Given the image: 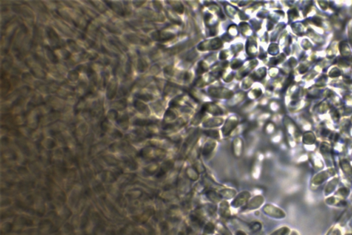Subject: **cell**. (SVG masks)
Wrapping results in <instances>:
<instances>
[{
	"label": "cell",
	"instance_id": "1",
	"mask_svg": "<svg viewBox=\"0 0 352 235\" xmlns=\"http://www.w3.org/2000/svg\"><path fill=\"white\" fill-rule=\"evenodd\" d=\"M251 197V193L248 191H243L240 192L237 196H236L235 199H234L233 201H232L231 205L233 208H239L241 206L245 205L246 203L248 201V200Z\"/></svg>",
	"mask_w": 352,
	"mask_h": 235
},
{
	"label": "cell",
	"instance_id": "2",
	"mask_svg": "<svg viewBox=\"0 0 352 235\" xmlns=\"http://www.w3.org/2000/svg\"><path fill=\"white\" fill-rule=\"evenodd\" d=\"M47 34L49 39L50 40L52 46L56 48L59 47V45H60V43H59L60 40H59V37L57 32L50 27H48L47 29Z\"/></svg>",
	"mask_w": 352,
	"mask_h": 235
},
{
	"label": "cell",
	"instance_id": "3",
	"mask_svg": "<svg viewBox=\"0 0 352 235\" xmlns=\"http://www.w3.org/2000/svg\"><path fill=\"white\" fill-rule=\"evenodd\" d=\"M263 202H264V198L262 196H256L250 201L248 205V209L254 210L258 208L262 205Z\"/></svg>",
	"mask_w": 352,
	"mask_h": 235
},
{
	"label": "cell",
	"instance_id": "4",
	"mask_svg": "<svg viewBox=\"0 0 352 235\" xmlns=\"http://www.w3.org/2000/svg\"><path fill=\"white\" fill-rule=\"evenodd\" d=\"M185 172H186V177H187L190 180L193 181V182H195V181H197L199 177V171L197 170L196 167H194L192 166H191V167L189 166V167H186V169L185 170Z\"/></svg>",
	"mask_w": 352,
	"mask_h": 235
},
{
	"label": "cell",
	"instance_id": "5",
	"mask_svg": "<svg viewBox=\"0 0 352 235\" xmlns=\"http://www.w3.org/2000/svg\"><path fill=\"white\" fill-rule=\"evenodd\" d=\"M117 90V82L114 80H111L109 83L107 90V97L109 99H113L116 95Z\"/></svg>",
	"mask_w": 352,
	"mask_h": 235
},
{
	"label": "cell",
	"instance_id": "6",
	"mask_svg": "<svg viewBox=\"0 0 352 235\" xmlns=\"http://www.w3.org/2000/svg\"><path fill=\"white\" fill-rule=\"evenodd\" d=\"M206 196L208 199H209L212 202H218L222 199L220 194H218L214 190H208L206 192Z\"/></svg>",
	"mask_w": 352,
	"mask_h": 235
},
{
	"label": "cell",
	"instance_id": "7",
	"mask_svg": "<svg viewBox=\"0 0 352 235\" xmlns=\"http://www.w3.org/2000/svg\"><path fill=\"white\" fill-rule=\"evenodd\" d=\"M105 2L106 3V4L111 9H112L113 11H114L115 12H116V13H118V15H122V16L125 15L124 11H123V9L122 8V7H121L120 5L118 4L112 3L111 1H105Z\"/></svg>",
	"mask_w": 352,
	"mask_h": 235
},
{
	"label": "cell",
	"instance_id": "8",
	"mask_svg": "<svg viewBox=\"0 0 352 235\" xmlns=\"http://www.w3.org/2000/svg\"><path fill=\"white\" fill-rule=\"evenodd\" d=\"M236 194L237 192L235 190L233 189H230V188L224 189L221 190L220 192V195L222 196V197L226 199H229L234 197V196L236 195Z\"/></svg>",
	"mask_w": 352,
	"mask_h": 235
},
{
	"label": "cell",
	"instance_id": "9",
	"mask_svg": "<svg viewBox=\"0 0 352 235\" xmlns=\"http://www.w3.org/2000/svg\"><path fill=\"white\" fill-rule=\"evenodd\" d=\"M236 125H237V121L234 120V119H232V120L228 121L226 122V124H225L224 130H223L222 131L224 132V133L225 134H228L230 132V131H231L232 129H233L234 127L236 126Z\"/></svg>",
	"mask_w": 352,
	"mask_h": 235
},
{
	"label": "cell",
	"instance_id": "10",
	"mask_svg": "<svg viewBox=\"0 0 352 235\" xmlns=\"http://www.w3.org/2000/svg\"><path fill=\"white\" fill-rule=\"evenodd\" d=\"M45 50H46V54H47L48 57L50 60L52 62L54 63H58L59 59L57 58V55H55V53H54V51L52 50L50 48L48 47V46H45Z\"/></svg>",
	"mask_w": 352,
	"mask_h": 235
},
{
	"label": "cell",
	"instance_id": "11",
	"mask_svg": "<svg viewBox=\"0 0 352 235\" xmlns=\"http://www.w3.org/2000/svg\"><path fill=\"white\" fill-rule=\"evenodd\" d=\"M173 165H174V164H173V163L171 162V161H167V162L164 163V165L162 166L160 170L159 174L160 175V176H162V175H164L167 172H168L172 168Z\"/></svg>",
	"mask_w": 352,
	"mask_h": 235
},
{
	"label": "cell",
	"instance_id": "12",
	"mask_svg": "<svg viewBox=\"0 0 352 235\" xmlns=\"http://www.w3.org/2000/svg\"><path fill=\"white\" fill-rule=\"evenodd\" d=\"M215 144L211 143H211L206 144L204 148L203 149V155L204 156V157H208V156L212 153L213 150L215 148Z\"/></svg>",
	"mask_w": 352,
	"mask_h": 235
},
{
	"label": "cell",
	"instance_id": "13",
	"mask_svg": "<svg viewBox=\"0 0 352 235\" xmlns=\"http://www.w3.org/2000/svg\"><path fill=\"white\" fill-rule=\"evenodd\" d=\"M228 203H227V202L224 201L222 202L220 204V212L222 214V215H228V213H229V206H228Z\"/></svg>",
	"mask_w": 352,
	"mask_h": 235
},
{
	"label": "cell",
	"instance_id": "14",
	"mask_svg": "<svg viewBox=\"0 0 352 235\" xmlns=\"http://www.w3.org/2000/svg\"><path fill=\"white\" fill-rule=\"evenodd\" d=\"M134 106H135L136 108L137 109L138 111L140 112V113H145L147 110V106L139 101H134Z\"/></svg>",
	"mask_w": 352,
	"mask_h": 235
},
{
	"label": "cell",
	"instance_id": "15",
	"mask_svg": "<svg viewBox=\"0 0 352 235\" xmlns=\"http://www.w3.org/2000/svg\"><path fill=\"white\" fill-rule=\"evenodd\" d=\"M126 37L129 42H130L131 43H133V44H138V43H139L140 41V38L136 35H135V34H127V35H126Z\"/></svg>",
	"mask_w": 352,
	"mask_h": 235
},
{
	"label": "cell",
	"instance_id": "16",
	"mask_svg": "<svg viewBox=\"0 0 352 235\" xmlns=\"http://www.w3.org/2000/svg\"><path fill=\"white\" fill-rule=\"evenodd\" d=\"M147 67V63L145 61L142 60V59H139L138 61V65L137 68L139 72H142L145 71V69Z\"/></svg>",
	"mask_w": 352,
	"mask_h": 235
},
{
	"label": "cell",
	"instance_id": "17",
	"mask_svg": "<svg viewBox=\"0 0 352 235\" xmlns=\"http://www.w3.org/2000/svg\"><path fill=\"white\" fill-rule=\"evenodd\" d=\"M67 43H68V46H70V49H72L73 51L78 52V51H79V47H78L77 44H76V42L74 41V40L68 39V41H67Z\"/></svg>",
	"mask_w": 352,
	"mask_h": 235
},
{
	"label": "cell",
	"instance_id": "18",
	"mask_svg": "<svg viewBox=\"0 0 352 235\" xmlns=\"http://www.w3.org/2000/svg\"><path fill=\"white\" fill-rule=\"evenodd\" d=\"M78 77H79V75H78L77 70H72L68 73V79L70 81H72V82H75V81L77 80Z\"/></svg>",
	"mask_w": 352,
	"mask_h": 235
},
{
	"label": "cell",
	"instance_id": "19",
	"mask_svg": "<svg viewBox=\"0 0 352 235\" xmlns=\"http://www.w3.org/2000/svg\"><path fill=\"white\" fill-rule=\"evenodd\" d=\"M136 97L140 99L144 100V101H149V100L153 99L152 96L151 95H149V94H137Z\"/></svg>",
	"mask_w": 352,
	"mask_h": 235
},
{
	"label": "cell",
	"instance_id": "20",
	"mask_svg": "<svg viewBox=\"0 0 352 235\" xmlns=\"http://www.w3.org/2000/svg\"><path fill=\"white\" fill-rule=\"evenodd\" d=\"M214 230H215V226L213 223H209L205 226V232H206L207 234H212V233L214 232Z\"/></svg>",
	"mask_w": 352,
	"mask_h": 235
},
{
	"label": "cell",
	"instance_id": "21",
	"mask_svg": "<svg viewBox=\"0 0 352 235\" xmlns=\"http://www.w3.org/2000/svg\"><path fill=\"white\" fill-rule=\"evenodd\" d=\"M251 228L252 229V230L254 231V232H257V231L261 230V223L259 222H253L251 223Z\"/></svg>",
	"mask_w": 352,
	"mask_h": 235
},
{
	"label": "cell",
	"instance_id": "22",
	"mask_svg": "<svg viewBox=\"0 0 352 235\" xmlns=\"http://www.w3.org/2000/svg\"><path fill=\"white\" fill-rule=\"evenodd\" d=\"M114 104H115V106H116L119 110L123 109L126 106V103L124 100H120V101H119L114 102Z\"/></svg>",
	"mask_w": 352,
	"mask_h": 235
},
{
	"label": "cell",
	"instance_id": "23",
	"mask_svg": "<svg viewBox=\"0 0 352 235\" xmlns=\"http://www.w3.org/2000/svg\"><path fill=\"white\" fill-rule=\"evenodd\" d=\"M118 94H119V95H121V96L126 95L127 94V90L126 88H124V87L120 88V90H119V92H118Z\"/></svg>",
	"mask_w": 352,
	"mask_h": 235
},
{
	"label": "cell",
	"instance_id": "24",
	"mask_svg": "<svg viewBox=\"0 0 352 235\" xmlns=\"http://www.w3.org/2000/svg\"><path fill=\"white\" fill-rule=\"evenodd\" d=\"M63 55H64V59H68L71 56V54L68 51H65V50L63 51Z\"/></svg>",
	"mask_w": 352,
	"mask_h": 235
},
{
	"label": "cell",
	"instance_id": "25",
	"mask_svg": "<svg viewBox=\"0 0 352 235\" xmlns=\"http://www.w3.org/2000/svg\"><path fill=\"white\" fill-rule=\"evenodd\" d=\"M131 70H132V65H131L130 61H129L127 62V65H126V70L127 72L129 74H130L131 73Z\"/></svg>",
	"mask_w": 352,
	"mask_h": 235
},
{
	"label": "cell",
	"instance_id": "26",
	"mask_svg": "<svg viewBox=\"0 0 352 235\" xmlns=\"http://www.w3.org/2000/svg\"><path fill=\"white\" fill-rule=\"evenodd\" d=\"M236 235H246V234L244 232H242V231H238V232L236 233Z\"/></svg>",
	"mask_w": 352,
	"mask_h": 235
}]
</instances>
